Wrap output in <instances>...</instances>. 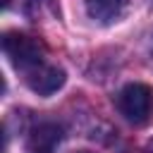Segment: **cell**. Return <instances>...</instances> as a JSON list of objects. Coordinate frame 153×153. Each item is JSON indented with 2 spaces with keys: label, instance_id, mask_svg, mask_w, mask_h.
Wrapping results in <instances>:
<instances>
[{
  "label": "cell",
  "instance_id": "cell-1",
  "mask_svg": "<svg viewBox=\"0 0 153 153\" xmlns=\"http://www.w3.org/2000/svg\"><path fill=\"white\" fill-rule=\"evenodd\" d=\"M2 50L10 57V62L17 69H22L24 74L45 62L43 60L45 57V45L38 38H33L29 33H22V31H7L2 36Z\"/></svg>",
  "mask_w": 153,
  "mask_h": 153
},
{
  "label": "cell",
  "instance_id": "cell-2",
  "mask_svg": "<svg viewBox=\"0 0 153 153\" xmlns=\"http://www.w3.org/2000/svg\"><path fill=\"white\" fill-rule=\"evenodd\" d=\"M117 110L131 124H146L153 117V88L141 81L127 84L117 93Z\"/></svg>",
  "mask_w": 153,
  "mask_h": 153
},
{
  "label": "cell",
  "instance_id": "cell-3",
  "mask_svg": "<svg viewBox=\"0 0 153 153\" xmlns=\"http://www.w3.org/2000/svg\"><path fill=\"white\" fill-rule=\"evenodd\" d=\"M26 84H29V88L33 93L50 96L65 84V72L60 67H55V65H45L43 62V65H38V67L26 72Z\"/></svg>",
  "mask_w": 153,
  "mask_h": 153
},
{
  "label": "cell",
  "instance_id": "cell-4",
  "mask_svg": "<svg viewBox=\"0 0 153 153\" xmlns=\"http://www.w3.org/2000/svg\"><path fill=\"white\" fill-rule=\"evenodd\" d=\"M86 5V14L100 24H110L115 19L122 17L127 0H84Z\"/></svg>",
  "mask_w": 153,
  "mask_h": 153
},
{
  "label": "cell",
  "instance_id": "cell-5",
  "mask_svg": "<svg viewBox=\"0 0 153 153\" xmlns=\"http://www.w3.org/2000/svg\"><path fill=\"white\" fill-rule=\"evenodd\" d=\"M60 127L55 124H38L29 139V153H53V146L60 141Z\"/></svg>",
  "mask_w": 153,
  "mask_h": 153
},
{
  "label": "cell",
  "instance_id": "cell-6",
  "mask_svg": "<svg viewBox=\"0 0 153 153\" xmlns=\"http://www.w3.org/2000/svg\"><path fill=\"white\" fill-rule=\"evenodd\" d=\"M146 151H148V153H153V139H151V141L146 143Z\"/></svg>",
  "mask_w": 153,
  "mask_h": 153
},
{
  "label": "cell",
  "instance_id": "cell-7",
  "mask_svg": "<svg viewBox=\"0 0 153 153\" xmlns=\"http://www.w3.org/2000/svg\"><path fill=\"white\" fill-rule=\"evenodd\" d=\"M79 153H86V151H79Z\"/></svg>",
  "mask_w": 153,
  "mask_h": 153
}]
</instances>
